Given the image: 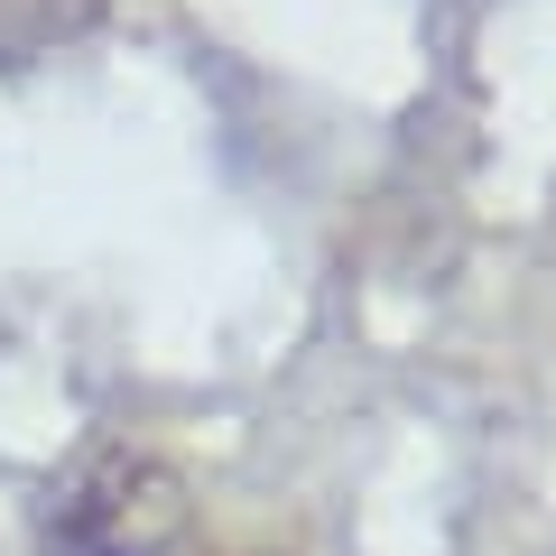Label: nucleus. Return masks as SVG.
I'll return each mask as SVG.
<instances>
[{"label":"nucleus","instance_id":"nucleus-1","mask_svg":"<svg viewBox=\"0 0 556 556\" xmlns=\"http://www.w3.org/2000/svg\"><path fill=\"white\" fill-rule=\"evenodd\" d=\"M177 529H186V482L177 464L139 455V445H93L38 501V556H167Z\"/></svg>","mask_w":556,"mask_h":556}]
</instances>
